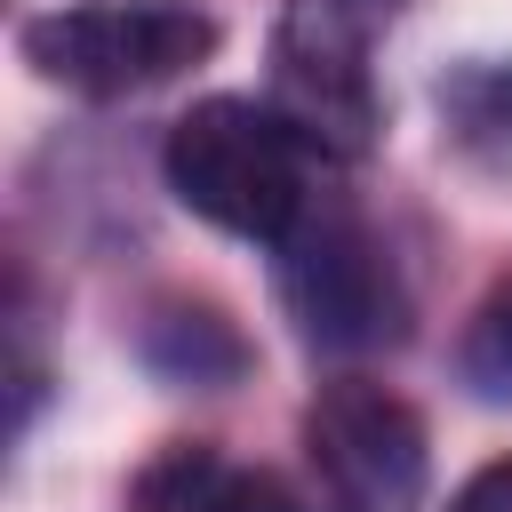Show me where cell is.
Returning <instances> with one entry per match:
<instances>
[{
    "label": "cell",
    "instance_id": "3",
    "mask_svg": "<svg viewBox=\"0 0 512 512\" xmlns=\"http://www.w3.org/2000/svg\"><path fill=\"white\" fill-rule=\"evenodd\" d=\"M272 280L296 336L328 360H368L408 336V288L352 208H304V224L272 248Z\"/></svg>",
    "mask_w": 512,
    "mask_h": 512
},
{
    "label": "cell",
    "instance_id": "2",
    "mask_svg": "<svg viewBox=\"0 0 512 512\" xmlns=\"http://www.w3.org/2000/svg\"><path fill=\"white\" fill-rule=\"evenodd\" d=\"M208 56H216V16L192 0H80L24 24V64L48 88H72L96 104L168 88Z\"/></svg>",
    "mask_w": 512,
    "mask_h": 512
},
{
    "label": "cell",
    "instance_id": "8",
    "mask_svg": "<svg viewBox=\"0 0 512 512\" xmlns=\"http://www.w3.org/2000/svg\"><path fill=\"white\" fill-rule=\"evenodd\" d=\"M440 120L464 152H512V64L480 56L456 80H440Z\"/></svg>",
    "mask_w": 512,
    "mask_h": 512
},
{
    "label": "cell",
    "instance_id": "1",
    "mask_svg": "<svg viewBox=\"0 0 512 512\" xmlns=\"http://www.w3.org/2000/svg\"><path fill=\"white\" fill-rule=\"evenodd\" d=\"M304 152H312V144L288 128L280 104L200 96V104L168 128L160 168H168V192H176L200 224H216V232H232V240L280 248V240L304 224V208H312Z\"/></svg>",
    "mask_w": 512,
    "mask_h": 512
},
{
    "label": "cell",
    "instance_id": "7",
    "mask_svg": "<svg viewBox=\"0 0 512 512\" xmlns=\"http://www.w3.org/2000/svg\"><path fill=\"white\" fill-rule=\"evenodd\" d=\"M136 352H144V368H152L160 384H200V392H216V384L248 376V344H240V328H232L216 304H152L144 328H136Z\"/></svg>",
    "mask_w": 512,
    "mask_h": 512
},
{
    "label": "cell",
    "instance_id": "5",
    "mask_svg": "<svg viewBox=\"0 0 512 512\" xmlns=\"http://www.w3.org/2000/svg\"><path fill=\"white\" fill-rule=\"evenodd\" d=\"M304 464L320 512H416L424 504V416L368 384L344 376L304 408Z\"/></svg>",
    "mask_w": 512,
    "mask_h": 512
},
{
    "label": "cell",
    "instance_id": "4",
    "mask_svg": "<svg viewBox=\"0 0 512 512\" xmlns=\"http://www.w3.org/2000/svg\"><path fill=\"white\" fill-rule=\"evenodd\" d=\"M408 0H288L272 24V104L320 152L376 144V40Z\"/></svg>",
    "mask_w": 512,
    "mask_h": 512
},
{
    "label": "cell",
    "instance_id": "6",
    "mask_svg": "<svg viewBox=\"0 0 512 512\" xmlns=\"http://www.w3.org/2000/svg\"><path fill=\"white\" fill-rule=\"evenodd\" d=\"M128 512H304V504L288 496V480L256 464H224L208 440H176L136 472Z\"/></svg>",
    "mask_w": 512,
    "mask_h": 512
},
{
    "label": "cell",
    "instance_id": "9",
    "mask_svg": "<svg viewBox=\"0 0 512 512\" xmlns=\"http://www.w3.org/2000/svg\"><path fill=\"white\" fill-rule=\"evenodd\" d=\"M456 376L472 384V400H496V408H512V272H504V280L480 296V312L464 320Z\"/></svg>",
    "mask_w": 512,
    "mask_h": 512
},
{
    "label": "cell",
    "instance_id": "10",
    "mask_svg": "<svg viewBox=\"0 0 512 512\" xmlns=\"http://www.w3.org/2000/svg\"><path fill=\"white\" fill-rule=\"evenodd\" d=\"M448 512H512V456H496V464H480L456 496H448Z\"/></svg>",
    "mask_w": 512,
    "mask_h": 512
}]
</instances>
